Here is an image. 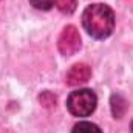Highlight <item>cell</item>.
I'll return each instance as SVG.
<instances>
[{"mask_svg":"<svg viewBox=\"0 0 133 133\" xmlns=\"http://www.w3.org/2000/svg\"><path fill=\"white\" fill-rule=\"evenodd\" d=\"M31 5L37 9H42V11H48L53 8V5H56L57 0H30Z\"/></svg>","mask_w":133,"mask_h":133,"instance_id":"52a82bcc","label":"cell"},{"mask_svg":"<svg viewBox=\"0 0 133 133\" xmlns=\"http://www.w3.org/2000/svg\"><path fill=\"white\" fill-rule=\"evenodd\" d=\"M57 46L64 56H73L79 51L81 36H79V31L76 30V26L68 25L62 30V33L59 36V40H57Z\"/></svg>","mask_w":133,"mask_h":133,"instance_id":"3957f363","label":"cell"},{"mask_svg":"<svg viewBox=\"0 0 133 133\" xmlns=\"http://www.w3.org/2000/svg\"><path fill=\"white\" fill-rule=\"evenodd\" d=\"M76 0H57L56 2V6L59 8L61 12L64 14H71L74 9H76Z\"/></svg>","mask_w":133,"mask_h":133,"instance_id":"8992f818","label":"cell"},{"mask_svg":"<svg viewBox=\"0 0 133 133\" xmlns=\"http://www.w3.org/2000/svg\"><path fill=\"white\" fill-rule=\"evenodd\" d=\"M96 104H98L96 95H95L91 90H88V88L76 90V91H73V93L68 96V99H66L68 111H70L73 116H77V118L90 116V115L95 111Z\"/></svg>","mask_w":133,"mask_h":133,"instance_id":"7a4b0ae2","label":"cell"},{"mask_svg":"<svg viewBox=\"0 0 133 133\" xmlns=\"http://www.w3.org/2000/svg\"><path fill=\"white\" fill-rule=\"evenodd\" d=\"M90 76H91V68L87 64H76L68 70L65 76V82L71 87L82 85V84L88 82Z\"/></svg>","mask_w":133,"mask_h":133,"instance_id":"277c9868","label":"cell"},{"mask_svg":"<svg viewBox=\"0 0 133 133\" xmlns=\"http://www.w3.org/2000/svg\"><path fill=\"white\" fill-rule=\"evenodd\" d=\"M82 25L85 31L95 39H105L113 33L115 14L113 9L104 3H95L82 12Z\"/></svg>","mask_w":133,"mask_h":133,"instance_id":"6da1fadb","label":"cell"},{"mask_svg":"<svg viewBox=\"0 0 133 133\" xmlns=\"http://www.w3.org/2000/svg\"><path fill=\"white\" fill-rule=\"evenodd\" d=\"M73 133H102L101 129L96 124H91V122H79L74 125Z\"/></svg>","mask_w":133,"mask_h":133,"instance_id":"5b68a950","label":"cell"},{"mask_svg":"<svg viewBox=\"0 0 133 133\" xmlns=\"http://www.w3.org/2000/svg\"><path fill=\"white\" fill-rule=\"evenodd\" d=\"M130 129H132V133H133V121H132V124H130Z\"/></svg>","mask_w":133,"mask_h":133,"instance_id":"9c48e42d","label":"cell"},{"mask_svg":"<svg viewBox=\"0 0 133 133\" xmlns=\"http://www.w3.org/2000/svg\"><path fill=\"white\" fill-rule=\"evenodd\" d=\"M39 101H40L43 105H46V107H50V105H56V98H54L50 91H45L43 95H40Z\"/></svg>","mask_w":133,"mask_h":133,"instance_id":"ba28073f","label":"cell"}]
</instances>
